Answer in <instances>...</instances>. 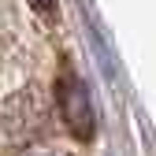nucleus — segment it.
Listing matches in <instances>:
<instances>
[{"label": "nucleus", "mask_w": 156, "mask_h": 156, "mask_svg": "<svg viewBox=\"0 0 156 156\" xmlns=\"http://www.w3.org/2000/svg\"><path fill=\"white\" fill-rule=\"evenodd\" d=\"M56 101H60V112H63L67 130L74 134V138L89 141L93 130H97V115H93V101H89L86 82H82L71 67H63L60 78H56Z\"/></svg>", "instance_id": "1"}, {"label": "nucleus", "mask_w": 156, "mask_h": 156, "mask_svg": "<svg viewBox=\"0 0 156 156\" xmlns=\"http://www.w3.org/2000/svg\"><path fill=\"white\" fill-rule=\"evenodd\" d=\"M30 4H34L37 11H52V8H56V0H30Z\"/></svg>", "instance_id": "2"}, {"label": "nucleus", "mask_w": 156, "mask_h": 156, "mask_svg": "<svg viewBox=\"0 0 156 156\" xmlns=\"http://www.w3.org/2000/svg\"><path fill=\"white\" fill-rule=\"evenodd\" d=\"M30 156H56V152H30Z\"/></svg>", "instance_id": "3"}]
</instances>
